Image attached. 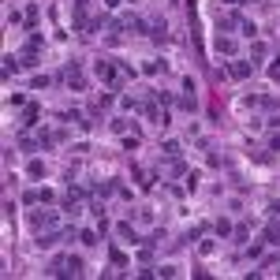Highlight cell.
Wrapping results in <instances>:
<instances>
[{
    "label": "cell",
    "mask_w": 280,
    "mask_h": 280,
    "mask_svg": "<svg viewBox=\"0 0 280 280\" xmlns=\"http://www.w3.org/2000/svg\"><path fill=\"white\" fill-rule=\"evenodd\" d=\"M94 71H98V79L109 86V90H116V94L123 90V79H127V75L120 71V60H98V64H94Z\"/></svg>",
    "instance_id": "6da1fadb"
},
{
    "label": "cell",
    "mask_w": 280,
    "mask_h": 280,
    "mask_svg": "<svg viewBox=\"0 0 280 280\" xmlns=\"http://www.w3.org/2000/svg\"><path fill=\"white\" fill-rule=\"evenodd\" d=\"M56 79H60L64 86H71V90H86V75H82V67H79V64H75V60H71V64H67V67H64V71H60V75H56Z\"/></svg>",
    "instance_id": "7a4b0ae2"
},
{
    "label": "cell",
    "mask_w": 280,
    "mask_h": 280,
    "mask_svg": "<svg viewBox=\"0 0 280 280\" xmlns=\"http://www.w3.org/2000/svg\"><path fill=\"white\" fill-rule=\"evenodd\" d=\"M30 228L34 231H53L56 228V213L53 209H30Z\"/></svg>",
    "instance_id": "3957f363"
},
{
    "label": "cell",
    "mask_w": 280,
    "mask_h": 280,
    "mask_svg": "<svg viewBox=\"0 0 280 280\" xmlns=\"http://www.w3.org/2000/svg\"><path fill=\"white\" fill-rule=\"evenodd\" d=\"M53 198H56V195H53L49 187H34V191H26V195H23L26 206H49Z\"/></svg>",
    "instance_id": "277c9868"
},
{
    "label": "cell",
    "mask_w": 280,
    "mask_h": 280,
    "mask_svg": "<svg viewBox=\"0 0 280 280\" xmlns=\"http://www.w3.org/2000/svg\"><path fill=\"white\" fill-rule=\"evenodd\" d=\"M67 236H79V231H75V228H67V231H37V247L49 250V247L60 243V239H67Z\"/></svg>",
    "instance_id": "5b68a950"
},
{
    "label": "cell",
    "mask_w": 280,
    "mask_h": 280,
    "mask_svg": "<svg viewBox=\"0 0 280 280\" xmlns=\"http://www.w3.org/2000/svg\"><path fill=\"white\" fill-rule=\"evenodd\" d=\"M86 12H90V0H75V26L86 34L90 30V19H86Z\"/></svg>",
    "instance_id": "8992f818"
},
{
    "label": "cell",
    "mask_w": 280,
    "mask_h": 280,
    "mask_svg": "<svg viewBox=\"0 0 280 280\" xmlns=\"http://www.w3.org/2000/svg\"><path fill=\"white\" fill-rule=\"evenodd\" d=\"M228 71L236 75V79H250V75H254V60H236V64H228Z\"/></svg>",
    "instance_id": "52a82bcc"
},
{
    "label": "cell",
    "mask_w": 280,
    "mask_h": 280,
    "mask_svg": "<svg viewBox=\"0 0 280 280\" xmlns=\"http://www.w3.org/2000/svg\"><path fill=\"white\" fill-rule=\"evenodd\" d=\"M37 116H41V109H37V105H26V109H23V120H19V123H23V127H37V123H41Z\"/></svg>",
    "instance_id": "ba28073f"
},
{
    "label": "cell",
    "mask_w": 280,
    "mask_h": 280,
    "mask_svg": "<svg viewBox=\"0 0 280 280\" xmlns=\"http://www.w3.org/2000/svg\"><path fill=\"white\" fill-rule=\"evenodd\" d=\"M217 53L231 56V53H236V37H228V34H217Z\"/></svg>",
    "instance_id": "9c48e42d"
},
{
    "label": "cell",
    "mask_w": 280,
    "mask_h": 280,
    "mask_svg": "<svg viewBox=\"0 0 280 280\" xmlns=\"http://www.w3.org/2000/svg\"><path fill=\"white\" fill-rule=\"evenodd\" d=\"M19 64H23V67H37V64H41V60H37V49H30V45H26V49L19 53Z\"/></svg>",
    "instance_id": "30bf717a"
},
{
    "label": "cell",
    "mask_w": 280,
    "mask_h": 280,
    "mask_svg": "<svg viewBox=\"0 0 280 280\" xmlns=\"http://www.w3.org/2000/svg\"><path fill=\"white\" fill-rule=\"evenodd\" d=\"M19 150H26V153L41 150V138H34V134H19Z\"/></svg>",
    "instance_id": "8fae6325"
},
{
    "label": "cell",
    "mask_w": 280,
    "mask_h": 280,
    "mask_svg": "<svg viewBox=\"0 0 280 280\" xmlns=\"http://www.w3.org/2000/svg\"><path fill=\"white\" fill-rule=\"evenodd\" d=\"M236 30H239V34H247V37H254V34H258V26L250 23V19H243V15H236Z\"/></svg>",
    "instance_id": "7c38bea8"
},
{
    "label": "cell",
    "mask_w": 280,
    "mask_h": 280,
    "mask_svg": "<svg viewBox=\"0 0 280 280\" xmlns=\"http://www.w3.org/2000/svg\"><path fill=\"white\" fill-rule=\"evenodd\" d=\"M116 231H120V236L127 239V243H138V231L131 228V220H123V224H116Z\"/></svg>",
    "instance_id": "4fadbf2b"
},
{
    "label": "cell",
    "mask_w": 280,
    "mask_h": 280,
    "mask_svg": "<svg viewBox=\"0 0 280 280\" xmlns=\"http://www.w3.org/2000/svg\"><path fill=\"white\" fill-rule=\"evenodd\" d=\"M26 176H30V179H41V176H45V161H37V157H34L30 165H26Z\"/></svg>",
    "instance_id": "5bb4252c"
},
{
    "label": "cell",
    "mask_w": 280,
    "mask_h": 280,
    "mask_svg": "<svg viewBox=\"0 0 280 280\" xmlns=\"http://www.w3.org/2000/svg\"><path fill=\"white\" fill-rule=\"evenodd\" d=\"M19 67H23V64H19V56H4V79H12Z\"/></svg>",
    "instance_id": "9a60e30c"
},
{
    "label": "cell",
    "mask_w": 280,
    "mask_h": 280,
    "mask_svg": "<svg viewBox=\"0 0 280 280\" xmlns=\"http://www.w3.org/2000/svg\"><path fill=\"white\" fill-rule=\"evenodd\" d=\"M161 153H165V157H179V142H176V138L161 142Z\"/></svg>",
    "instance_id": "2e32d148"
},
{
    "label": "cell",
    "mask_w": 280,
    "mask_h": 280,
    "mask_svg": "<svg viewBox=\"0 0 280 280\" xmlns=\"http://www.w3.org/2000/svg\"><path fill=\"white\" fill-rule=\"evenodd\" d=\"M265 243L280 247V224H269V228H265Z\"/></svg>",
    "instance_id": "e0dca14e"
},
{
    "label": "cell",
    "mask_w": 280,
    "mask_h": 280,
    "mask_svg": "<svg viewBox=\"0 0 280 280\" xmlns=\"http://www.w3.org/2000/svg\"><path fill=\"white\" fill-rule=\"evenodd\" d=\"M79 239H82L86 247H98V243H101V239H98V231H90V228H86V231H79Z\"/></svg>",
    "instance_id": "ac0fdd59"
},
{
    "label": "cell",
    "mask_w": 280,
    "mask_h": 280,
    "mask_svg": "<svg viewBox=\"0 0 280 280\" xmlns=\"http://www.w3.org/2000/svg\"><path fill=\"white\" fill-rule=\"evenodd\" d=\"M53 79H49V75H34V82H30V90H45V86H49Z\"/></svg>",
    "instance_id": "d6986e66"
},
{
    "label": "cell",
    "mask_w": 280,
    "mask_h": 280,
    "mask_svg": "<svg viewBox=\"0 0 280 280\" xmlns=\"http://www.w3.org/2000/svg\"><path fill=\"white\" fill-rule=\"evenodd\" d=\"M153 94H157V101H161V105H165V109H172V101H176V98H172V94H168V90H153Z\"/></svg>",
    "instance_id": "ffe728a7"
},
{
    "label": "cell",
    "mask_w": 280,
    "mask_h": 280,
    "mask_svg": "<svg viewBox=\"0 0 280 280\" xmlns=\"http://www.w3.org/2000/svg\"><path fill=\"white\" fill-rule=\"evenodd\" d=\"M213 231H217V236H231V224H228V220H217Z\"/></svg>",
    "instance_id": "44dd1931"
},
{
    "label": "cell",
    "mask_w": 280,
    "mask_h": 280,
    "mask_svg": "<svg viewBox=\"0 0 280 280\" xmlns=\"http://www.w3.org/2000/svg\"><path fill=\"white\" fill-rule=\"evenodd\" d=\"M142 71H146V75H157V71H165V64H157V60H150L146 67H142Z\"/></svg>",
    "instance_id": "7402d4cb"
},
{
    "label": "cell",
    "mask_w": 280,
    "mask_h": 280,
    "mask_svg": "<svg viewBox=\"0 0 280 280\" xmlns=\"http://www.w3.org/2000/svg\"><path fill=\"white\" fill-rule=\"evenodd\" d=\"M165 37H168L165 34V23H157V26H153V41H165Z\"/></svg>",
    "instance_id": "603a6c76"
},
{
    "label": "cell",
    "mask_w": 280,
    "mask_h": 280,
    "mask_svg": "<svg viewBox=\"0 0 280 280\" xmlns=\"http://www.w3.org/2000/svg\"><path fill=\"white\" fill-rule=\"evenodd\" d=\"M127 127H131V123H127V120H112V131H116V134H123V131H127Z\"/></svg>",
    "instance_id": "cb8c5ba5"
},
{
    "label": "cell",
    "mask_w": 280,
    "mask_h": 280,
    "mask_svg": "<svg viewBox=\"0 0 280 280\" xmlns=\"http://www.w3.org/2000/svg\"><path fill=\"white\" fill-rule=\"evenodd\" d=\"M269 79H273V82H276V86H280V60H276V64H273V67H269Z\"/></svg>",
    "instance_id": "d4e9b609"
},
{
    "label": "cell",
    "mask_w": 280,
    "mask_h": 280,
    "mask_svg": "<svg viewBox=\"0 0 280 280\" xmlns=\"http://www.w3.org/2000/svg\"><path fill=\"white\" fill-rule=\"evenodd\" d=\"M269 150H280V134H273V138H269Z\"/></svg>",
    "instance_id": "484cf974"
},
{
    "label": "cell",
    "mask_w": 280,
    "mask_h": 280,
    "mask_svg": "<svg viewBox=\"0 0 280 280\" xmlns=\"http://www.w3.org/2000/svg\"><path fill=\"white\" fill-rule=\"evenodd\" d=\"M105 8H109V12H116V8H120V0H105Z\"/></svg>",
    "instance_id": "4316f807"
}]
</instances>
